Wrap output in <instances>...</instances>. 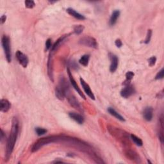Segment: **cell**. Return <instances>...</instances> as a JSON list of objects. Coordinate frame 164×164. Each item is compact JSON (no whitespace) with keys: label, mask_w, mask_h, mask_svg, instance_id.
Returning <instances> with one entry per match:
<instances>
[{"label":"cell","mask_w":164,"mask_h":164,"mask_svg":"<svg viewBox=\"0 0 164 164\" xmlns=\"http://www.w3.org/2000/svg\"><path fill=\"white\" fill-rule=\"evenodd\" d=\"M19 133V121L17 117H14L12 121V129L9 137L7 139L5 159L6 161L9 160L11 154L13 152L14 146L17 140Z\"/></svg>","instance_id":"obj_1"},{"label":"cell","mask_w":164,"mask_h":164,"mask_svg":"<svg viewBox=\"0 0 164 164\" xmlns=\"http://www.w3.org/2000/svg\"><path fill=\"white\" fill-rule=\"evenodd\" d=\"M67 73H68V76H69V80H70L71 84V85H72V86H73V87L74 88V89L77 91V92L79 94V95L82 98H83L84 99H85V95L83 94V93L82 92V90H81L80 89H79V87H78L77 83L76 82L75 79H74V78H73V76L72 73H71V70H70V69H69V67H67Z\"/></svg>","instance_id":"obj_6"},{"label":"cell","mask_w":164,"mask_h":164,"mask_svg":"<svg viewBox=\"0 0 164 164\" xmlns=\"http://www.w3.org/2000/svg\"><path fill=\"white\" fill-rule=\"evenodd\" d=\"M24 4H25V7H26L27 8H33V7H35V3L33 1H32V0H26V1H24Z\"/></svg>","instance_id":"obj_25"},{"label":"cell","mask_w":164,"mask_h":164,"mask_svg":"<svg viewBox=\"0 0 164 164\" xmlns=\"http://www.w3.org/2000/svg\"><path fill=\"white\" fill-rule=\"evenodd\" d=\"M120 15V11L119 10H115L113 12V13L110 17V21H109V24L110 26H113L115 24L117 21V19H119Z\"/></svg>","instance_id":"obj_18"},{"label":"cell","mask_w":164,"mask_h":164,"mask_svg":"<svg viewBox=\"0 0 164 164\" xmlns=\"http://www.w3.org/2000/svg\"><path fill=\"white\" fill-rule=\"evenodd\" d=\"M134 76V73L132 71H128V72L126 73V81L129 82L130 81L132 80Z\"/></svg>","instance_id":"obj_27"},{"label":"cell","mask_w":164,"mask_h":164,"mask_svg":"<svg viewBox=\"0 0 164 164\" xmlns=\"http://www.w3.org/2000/svg\"><path fill=\"white\" fill-rule=\"evenodd\" d=\"M6 19H7V16L3 15L1 17V24H3L4 23H5L6 21Z\"/></svg>","instance_id":"obj_34"},{"label":"cell","mask_w":164,"mask_h":164,"mask_svg":"<svg viewBox=\"0 0 164 164\" xmlns=\"http://www.w3.org/2000/svg\"><path fill=\"white\" fill-rule=\"evenodd\" d=\"M109 57L111 61V64L110 66V71L111 73H114L117 70L119 65V59L116 55L113 54H109Z\"/></svg>","instance_id":"obj_11"},{"label":"cell","mask_w":164,"mask_h":164,"mask_svg":"<svg viewBox=\"0 0 164 164\" xmlns=\"http://www.w3.org/2000/svg\"><path fill=\"white\" fill-rule=\"evenodd\" d=\"M107 129L111 135L119 140L125 148H128L131 146L129 134L124 130L112 125L107 126Z\"/></svg>","instance_id":"obj_2"},{"label":"cell","mask_w":164,"mask_h":164,"mask_svg":"<svg viewBox=\"0 0 164 164\" xmlns=\"http://www.w3.org/2000/svg\"><path fill=\"white\" fill-rule=\"evenodd\" d=\"M84 26H83V25H81V24H79V25H76V26H74V32L76 33V34L77 35H79L81 34V33L83 32V30H84Z\"/></svg>","instance_id":"obj_23"},{"label":"cell","mask_w":164,"mask_h":164,"mask_svg":"<svg viewBox=\"0 0 164 164\" xmlns=\"http://www.w3.org/2000/svg\"><path fill=\"white\" fill-rule=\"evenodd\" d=\"M80 83H81V85L83 87V89L84 90V91H85V93L87 94V96H89V97L93 99V100H95V96L93 92H92V91L90 89V86L89 85V84H87L85 80L83 78H80Z\"/></svg>","instance_id":"obj_12"},{"label":"cell","mask_w":164,"mask_h":164,"mask_svg":"<svg viewBox=\"0 0 164 164\" xmlns=\"http://www.w3.org/2000/svg\"><path fill=\"white\" fill-rule=\"evenodd\" d=\"M108 112L109 113H110V115H112L113 116V117H115L116 119H119V121H123V122H124V121H125V119H124V117H123V116H122L121 115H120L118 112H116L113 108L109 107V108H108Z\"/></svg>","instance_id":"obj_19"},{"label":"cell","mask_w":164,"mask_h":164,"mask_svg":"<svg viewBox=\"0 0 164 164\" xmlns=\"http://www.w3.org/2000/svg\"><path fill=\"white\" fill-rule=\"evenodd\" d=\"M35 132L37 134V135L41 136V135H43L47 133V129H46L43 128L37 127L35 128Z\"/></svg>","instance_id":"obj_24"},{"label":"cell","mask_w":164,"mask_h":164,"mask_svg":"<svg viewBox=\"0 0 164 164\" xmlns=\"http://www.w3.org/2000/svg\"><path fill=\"white\" fill-rule=\"evenodd\" d=\"M57 86L59 87L60 89L65 92L66 94V96L69 94L70 85H69V82H67V80L65 77L61 76L60 78L59 81H58V85Z\"/></svg>","instance_id":"obj_7"},{"label":"cell","mask_w":164,"mask_h":164,"mask_svg":"<svg viewBox=\"0 0 164 164\" xmlns=\"http://www.w3.org/2000/svg\"><path fill=\"white\" fill-rule=\"evenodd\" d=\"M135 92V90L134 87L129 83L128 85H126V86L121 91V96L124 98H128Z\"/></svg>","instance_id":"obj_9"},{"label":"cell","mask_w":164,"mask_h":164,"mask_svg":"<svg viewBox=\"0 0 164 164\" xmlns=\"http://www.w3.org/2000/svg\"><path fill=\"white\" fill-rule=\"evenodd\" d=\"M58 162H59V163H62L63 162L62 161H57V160L53 162V163H58Z\"/></svg>","instance_id":"obj_35"},{"label":"cell","mask_w":164,"mask_h":164,"mask_svg":"<svg viewBox=\"0 0 164 164\" xmlns=\"http://www.w3.org/2000/svg\"><path fill=\"white\" fill-rule=\"evenodd\" d=\"M15 56H16L17 60H18L19 64L21 65L24 68H26L28 64V61H29L28 57L21 51H17Z\"/></svg>","instance_id":"obj_10"},{"label":"cell","mask_w":164,"mask_h":164,"mask_svg":"<svg viewBox=\"0 0 164 164\" xmlns=\"http://www.w3.org/2000/svg\"><path fill=\"white\" fill-rule=\"evenodd\" d=\"M148 62H149V66L152 67V66L154 65L155 64H156L157 58L155 57H151V58H149V59L148 60Z\"/></svg>","instance_id":"obj_29"},{"label":"cell","mask_w":164,"mask_h":164,"mask_svg":"<svg viewBox=\"0 0 164 164\" xmlns=\"http://www.w3.org/2000/svg\"><path fill=\"white\" fill-rule=\"evenodd\" d=\"M143 116H144V118L147 121H151L153 119V109L152 107H146L144 112H143Z\"/></svg>","instance_id":"obj_13"},{"label":"cell","mask_w":164,"mask_h":164,"mask_svg":"<svg viewBox=\"0 0 164 164\" xmlns=\"http://www.w3.org/2000/svg\"><path fill=\"white\" fill-rule=\"evenodd\" d=\"M89 59H90L89 54H84V55H83L80 58V59L79 60V62L82 65L86 67L88 65V64H89Z\"/></svg>","instance_id":"obj_21"},{"label":"cell","mask_w":164,"mask_h":164,"mask_svg":"<svg viewBox=\"0 0 164 164\" xmlns=\"http://www.w3.org/2000/svg\"><path fill=\"white\" fill-rule=\"evenodd\" d=\"M130 138L133 140V142L138 146H142L143 145L142 140L140 139L139 137H137L135 135L131 134L130 135Z\"/></svg>","instance_id":"obj_22"},{"label":"cell","mask_w":164,"mask_h":164,"mask_svg":"<svg viewBox=\"0 0 164 164\" xmlns=\"http://www.w3.org/2000/svg\"><path fill=\"white\" fill-rule=\"evenodd\" d=\"M66 10H67V13H68L69 15H71V16L74 17V18L76 19H79V20H85V16L78 13V12H77L72 8H68Z\"/></svg>","instance_id":"obj_15"},{"label":"cell","mask_w":164,"mask_h":164,"mask_svg":"<svg viewBox=\"0 0 164 164\" xmlns=\"http://www.w3.org/2000/svg\"><path fill=\"white\" fill-rule=\"evenodd\" d=\"M124 154L129 160L137 163H141L140 157L137 153V151L130 149L129 147H128V148H125L124 150Z\"/></svg>","instance_id":"obj_5"},{"label":"cell","mask_w":164,"mask_h":164,"mask_svg":"<svg viewBox=\"0 0 164 164\" xmlns=\"http://www.w3.org/2000/svg\"><path fill=\"white\" fill-rule=\"evenodd\" d=\"M115 46H117V48H121L122 46H123V43H122V41L121 40V39H117L115 42Z\"/></svg>","instance_id":"obj_31"},{"label":"cell","mask_w":164,"mask_h":164,"mask_svg":"<svg viewBox=\"0 0 164 164\" xmlns=\"http://www.w3.org/2000/svg\"><path fill=\"white\" fill-rule=\"evenodd\" d=\"M52 44H51V39H48L46 42V49L49 50V49H51Z\"/></svg>","instance_id":"obj_30"},{"label":"cell","mask_w":164,"mask_h":164,"mask_svg":"<svg viewBox=\"0 0 164 164\" xmlns=\"http://www.w3.org/2000/svg\"><path fill=\"white\" fill-rule=\"evenodd\" d=\"M163 73H164V70L162 68L160 71H158V73L155 76V79H162L163 78Z\"/></svg>","instance_id":"obj_28"},{"label":"cell","mask_w":164,"mask_h":164,"mask_svg":"<svg viewBox=\"0 0 164 164\" xmlns=\"http://www.w3.org/2000/svg\"><path fill=\"white\" fill-rule=\"evenodd\" d=\"M1 43L5 54L6 59L8 63H10L12 61V52L10 38L7 35H3L1 39Z\"/></svg>","instance_id":"obj_3"},{"label":"cell","mask_w":164,"mask_h":164,"mask_svg":"<svg viewBox=\"0 0 164 164\" xmlns=\"http://www.w3.org/2000/svg\"><path fill=\"white\" fill-rule=\"evenodd\" d=\"M55 94L57 98L60 100H64V98L66 97V94L65 92L58 86H57L55 88Z\"/></svg>","instance_id":"obj_20"},{"label":"cell","mask_w":164,"mask_h":164,"mask_svg":"<svg viewBox=\"0 0 164 164\" xmlns=\"http://www.w3.org/2000/svg\"><path fill=\"white\" fill-rule=\"evenodd\" d=\"M163 115H161L159 119V132H158V138L160 140L162 144L163 143Z\"/></svg>","instance_id":"obj_16"},{"label":"cell","mask_w":164,"mask_h":164,"mask_svg":"<svg viewBox=\"0 0 164 164\" xmlns=\"http://www.w3.org/2000/svg\"><path fill=\"white\" fill-rule=\"evenodd\" d=\"M6 138V135H5V133H4L3 130L1 129V142H3V140H5Z\"/></svg>","instance_id":"obj_33"},{"label":"cell","mask_w":164,"mask_h":164,"mask_svg":"<svg viewBox=\"0 0 164 164\" xmlns=\"http://www.w3.org/2000/svg\"><path fill=\"white\" fill-rule=\"evenodd\" d=\"M151 36H152V30H148V33H147V35H146V38L145 40L144 41V43L145 44H149V42L151 40Z\"/></svg>","instance_id":"obj_26"},{"label":"cell","mask_w":164,"mask_h":164,"mask_svg":"<svg viewBox=\"0 0 164 164\" xmlns=\"http://www.w3.org/2000/svg\"><path fill=\"white\" fill-rule=\"evenodd\" d=\"M0 104H1V111L4 113L7 112L10 110V108L11 107L10 103L8 101L7 99H2L1 100Z\"/></svg>","instance_id":"obj_17"},{"label":"cell","mask_w":164,"mask_h":164,"mask_svg":"<svg viewBox=\"0 0 164 164\" xmlns=\"http://www.w3.org/2000/svg\"><path fill=\"white\" fill-rule=\"evenodd\" d=\"M78 43L82 46L91 48L97 49L98 48V44L96 39L90 36H84L79 40Z\"/></svg>","instance_id":"obj_4"},{"label":"cell","mask_w":164,"mask_h":164,"mask_svg":"<svg viewBox=\"0 0 164 164\" xmlns=\"http://www.w3.org/2000/svg\"><path fill=\"white\" fill-rule=\"evenodd\" d=\"M67 100H68L69 103L71 104V106H72L74 108H75L76 110H77L78 111L83 112V110L82 109V107H81L80 104L78 102V101L76 99V98H75V96L73 95H67Z\"/></svg>","instance_id":"obj_8"},{"label":"cell","mask_w":164,"mask_h":164,"mask_svg":"<svg viewBox=\"0 0 164 164\" xmlns=\"http://www.w3.org/2000/svg\"><path fill=\"white\" fill-rule=\"evenodd\" d=\"M69 116L70 117L71 119H72L75 122H76L79 124H82L84 123L83 117L82 115L79 114V113L75 112H69Z\"/></svg>","instance_id":"obj_14"},{"label":"cell","mask_w":164,"mask_h":164,"mask_svg":"<svg viewBox=\"0 0 164 164\" xmlns=\"http://www.w3.org/2000/svg\"><path fill=\"white\" fill-rule=\"evenodd\" d=\"M71 67H72V68L74 69H78V64H76V62L74 61L71 62Z\"/></svg>","instance_id":"obj_32"}]
</instances>
